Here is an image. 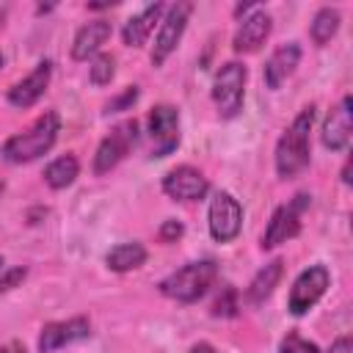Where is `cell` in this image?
I'll list each match as a JSON object with an SVG mask.
<instances>
[{
    "mask_svg": "<svg viewBox=\"0 0 353 353\" xmlns=\"http://www.w3.org/2000/svg\"><path fill=\"white\" fill-rule=\"evenodd\" d=\"M312 121H314V105H306L292 124L284 130V135L276 143V174L281 179L298 176L312 157Z\"/></svg>",
    "mask_w": 353,
    "mask_h": 353,
    "instance_id": "6da1fadb",
    "label": "cell"
},
{
    "mask_svg": "<svg viewBox=\"0 0 353 353\" xmlns=\"http://www.w3.org/2000/svg\"><path fill=\"white\" fill-rule=\"evenodd\" d=\"M58 132H61V119H58L55 110H47V113H41L25 132L11 135V138L3 143L0 154H3L6 163H14V165L30 163V160H36V157H41V154H47V152L52 149Z\"/></svg>",
    "mask_w": 353,
    "mask_h": 353,
    "instance_id": "7a4b0ae2",
    "label": "cell"
},
{
    "mask_svg": "<svg viewBox=\"0 0 353 353\" xmlns=\"http://www.w3.org/2000/svg\"><path fill=\"white\" fill-rule=\"evenodd\" d=\"M215 279H218V265L212 259H199V262H188L185 268L168 273L157 287L171 301L193 303L201 295H207V290L212 287Z\"/></svg>",
    "mask_w": 353,
    "mask_h": 353,
    "instance_id": "3957f363",
    "label": "cell"
},
{
    "mask_svg": "<svg viewBox=\"0 0 353 353\" xmlns=\"http://www.w3.org/2000/svg\"><path fill=\"white\" fill-rule=\"evenodd\" d=\"M245 80H248V69L237 61H226L218 69V74L212 80V102H215L221 119H234L243 110Z\"/></svg>",
    "mask_w": 353,
    "mask_h": 353,
    "instance_id": "277c9868",
    "label": "cell"
},
{
    "mask_svg": "<svg viewBox=\"0 0 353 353\" xmlns=\"http://www.w3.org/2000/svg\"><path fill=\"white\" fill-rule=\"evenodd\" d=\"M309 204H312V196H309V193H298L292 201L281 204V207L270 215L268 229H265L259 245H262L265 251H270V248H276V245H281V243L298 237V232H301V215H303V210H306Z\"/></svg>",
    "mask_w": 353,
    "mask_h": 353,
    "instance_id": "5b68a950",
    "label": "cell"
},
{
    "mask_svg": "<svg viewBox=\"0 0 353 353\" xmlns=\"http://www.w3.org/2000/svg\"><path fill=\"white\" fill-rule=\"evenodd\" d=\"M138 143V121L130 119V121H121L110 130V135H105L97 146V154H94V174H108L110 168H116L127 152Z\"/></svg>",
    "mask_w": 353,
    "mask_h": 353,
    "instance_id": "8992f818",
    "label": "cell"
},
{
    "mask_svg": "<svg viewBox=\"0 0 353 353\" xmlns=\"http://www.w3.org/2000/svg\"><path fill=\"white\" fill-rule=\"evenodd\" d=\"M190 11H193V6L185 3V0L165 8V17H163L160 30H157L154 44H152V66H163L165 58L176 50V44L182 41V33H185V28H188Z\"/></svg>",
    "mask_w": 353,
    "mask_h": 353,
    "instance_id": "52a82bcc",
    "label": "cell"
},
{
    "mask_svg": "<svg viewBox=\"0 0 353 353\" xmlns=\"http://www.w3.org/2000/svg\"><path fill=\"white\" fill-rule=\"evenodd\" d=\"M207 223H210V234L212 240L218 243H232L240 229H243V207L240 201L226 193V190H218L210 201V212H207Z\"/></svg>",
    "mask_w": 353,
    "mask_h": 353,
    "instance_id": "ba28073f",
    "label": "cell"
},
{
    "mask_svg": "<svg viewBox=\"0 0 353 353\" xmlns=\"http://www.w3.org/2000/svg\"><path fill=\"white\" fill-rule=\"evenodd\" d=\"M328 284H331V273H328L325 265H312V268H306V270L295 279V284H292V290H290L287 309H290L295 317L306 314V312L325 295Z\"/></svg>",
    "mask_w": 353,
    "mask_h": 353,
    "instance_id": "9c48e42d",
    "label": "cell"
},
{
    "mask_svg": "<svg viewBox=\"0 0 353 353\" xmlns=\"http://www.w3.org/2000/svg\"><path fill=\"white\" fill-rule=\"evenodd\" d=\"M149 135L154 141L152 157H165L179 146V110L174 105H154L149 110Z\"/></svg>",
    "mask_w": 353,
    "mask_h": 353,
    "instance_id": "30bf717a",
    "label": "cell"
},
{
    "mask_svg": "<svg viewBox=\"0 0 353 353\" xmlns=\"http://www.w3.org/2000/svg\"><path fill=\"white\" fill-rule=\"evenodd\" d=\"M210 190L207 176L193 165H176L163 176V193L174 201H199Z\"/></svg>",
    "mask_w": 353,
    "mask_h": 353,
    "instance_id": "8fae6325",
    "label": "cell"
},
{
    "mask_svg": "<svg viewBox=\"0 0 353 353\" xmlns=\"http://www.w3.org/2000/svg\"><path fill=\"white\" fill-rule=\"evenodd\" d=\"M91 334V323L88 317H69V320H58V323H47L39 334V350L41 353H52L63 345L88 339Z\"/></svg>",
    "mask_w": 353,
    "mask_h": 353,
    "instance_id": "7c38bea8",
    "label": "cell"
},
{
    "mask_svg": "<svg viewBox=\"0 0 353 353\" xmlns=\"http://www.w3.org/2000/svg\"><path fill=\"white\" fill-rule=\"evenodd\" d=\"M50 77H52V63H50V61H41L28 77H22L19 83H14V85L8 88V105H14V108H19V110L36 105V102L41 99V94L47 91Z\"/></svg>",
    "mask_w": 353,
    "mask_h": 353,
    "instance_id": "4fadbf2b",
    "label": "cell"
},
{
    "mask_svg": "<svg viewBox=\"0 0 353 353\" xmlns=\"http://www.w3.org/2000/svg\"><path fill=\"white\" fill-rule=\"evenodd\" d=\"M270 28H273L270 14L262 11V8H254L248 17H243L240 28L234 30V39H232L234 52H240V55L243 52H256L265 44V39L270 36Z\"/></svg>",
    "mask_w": 353,
    "mask_h": 353,
    "instance_id": "5bb4252c",
    "label": "cell"
},
{
    "mask_svg": "<svg viewBox=\"0 0 353 353\" xmlns=\"http://www.w3.org/2000/svg\"><path fill=\"white\" fill-rule=\"evenodd\" d=\"M350 97H342V102L328 113V119H325V124H323V132H320V141H323V146L325 149H331V152H345L347 149V143H350Z\"/></svg>",
    "mask_w": 353,
    "mask_h": 353,
    "instance_id": "9a60e30c",
    "label": "cell"
},
{
    "mask_svg": "<svg viewBox=\"0 0 353 353\" xmlns=\"http://www.w3.org/2000/svg\"><path fill=\"white\" fill-rule=\"evenodd\" d=\"M298 61H301V44L298 41H287V44L276 47L273 55L265 63V83H268V88H279L295 72Z\"/></svg>",
    "mask_w": 353,
    "mask_h": 353,
    "instance_id": "2e32d148",
    "label": "cell"
},
{
    "mask_svg": "<svg viewBox=\"0 0 353 353\" xmlns=\"http://www.w3.org/2000/svg\"><path fill=\"white\" fill-rule=\"evenodd\" d=\"M163 14H165V6H163V3H152V6L141 8L138 14H132V17L124 22V28H121L124 44H127V47H141V44L149 39V33L154 30V22H157Z\"/></svg>",
    "mask_w": 353,
    "mask_h": 353,
    "instance_id": "e0dca14e",
    "label": "cell"
},
{
    "mask_svg": "<svg viewBox=\"0 0 353 353\" xmlns=\"http://www.w3.org/2000/svg\"><path fill=\"white\" fill-rule=\"evenodd\" d=\"M113 28L108 19H91L85 22L77 33H74V41H72V58L74 61H85L88 55H94L108 39H110Z\"/></svg>",
    "mask_w": 353,
    "mask_h": 353,
    "instance_id": "ac0fdd59",
    "label": "cell"
},
{
    "mask_svg": "<svg viewBox=\"0 0 353 353\" xmlns=\"http://www.w3.org/2000/svg\"><path fill=\"white\" fill-rule=\"evenodd\" d=\"M281 270H284V262H281V259H273V262H268L265 268H259L256 276L251 279V284L245 287V301H248L251 306L265 303V301L270 298V292L276 290V284H279V279H281Z\"/></svg>",
    "mask_w": 353,
    "mask_h": 353,
    "instance_id": "d6986e66",
    "label": "cell"
},
{
    "mask_svg": "<svg viewBox=\"0 0 353 353\" xmlns=\"http://www.w3.org/2000/svg\"><path fill=\"white\" fill-rule=\"evenodd\" d=\"M77 174H80L77 157H74V154H61V157H55V160L44 168V182H47L52 190H63V188H69V185L77 179Z\"/></svg>",
    "mask_w": 353,
    "mask_h": 353,
    "instance_id": "ffe728a7",
    "label": "cell"
},
{
    "mask_svg": "<svg viewBox=\"0 0 353 353\" xmlns=\"http://www.w3.org/2000/svg\"><path fill=\"white\" fill-rule=\"evenodd\" d=\"M105 262H108L110 270L127 273V270H135V268H141L146 262V248L141 243H121V245L108 251Z\"/></svg>",
    "mask_w": 353,
    "mask_h": 353,
    "instance_id": "44dd1931",
    "label": "cell"
},
{
    "mask_svg": "<svg viewBox=\"0 0 353 353\" xmlns=\"http://www.w3.org/2000/svg\"><path fill=\"white\" fill-rule=\"evenodd\" d=\"M336 30H339V11L331 8V6L320 8V11L314 14L312 25H309V36H312V41H314L317 47H323L325 41H331Z\"/></svg>",
    "mask_w": 353,
    "mask_h": 353,
    "instance_id": "7402d4cb",
    "label": "cell"
},
{
    "mask_svg": "<svg viewBox=\"0 0 353 353\" xmlns=\"http://www.w3.org/2000/svg\"><path fill=\"white\" fill-rule=\"evenodd\" d=\"M113 72H116V58L108 55V52H99V55L91 61V66H88V77H91L94 85H105V83H110Z\"/></svg>",
    "mask_w": 353,
    "mask_h": 353,
    "instance_id": "603a6c76",
    "label": "cell"
},
{
    "mask_svg": "<svg viewBox=\"0 0 353 353\" xmlns=\"http://www.w3.org/2000/svg\"><path fill=\"white\" fill-rule=\"evenodd\" d=\"M237 309H240V301H237V290L234 287H226L218 295V301L212 303V314L215 317H234Z\"/></svg>",
    "mask_w": 353,
    "mask_h": 353,
    "instance_id": "cb8c5ba5",
    "label": "cell"
},
{
    "mask_svg": "<svg viewBox=\"0 0 353 353\" xmlns=\"http://www.w3.org/2000/svg\"><path fill=\"white\" fill-rule=\"evenodd\" d=\"M279 353H320V347L309 339H303L298 331H290L281 342H279Z\"/></svg>",
    "mask_w": 353,
    "mask_h": 353,
    "instance_id": "d4e9b609",
    "label": "cell"
},
{
    "mask_svg": "<svg viewBox=\"0 0 353 353\" xmlns=\"http://www.w3.org/2000/svg\"><path fill=\"white\" fill-rule=\"evenodd\" d=\"M138 99V85H127L116 99H110L108 102V108H105V113H116V110H127L132 102Z\"/></svg>",
    "mask_w": 353,
    "mask_h": 353,
    "instance_id": "484cf974",
    "label": "cell"
},
{
    "mask_svg": "<svg viewBox=\"0 0 353 353\" xmlns=\"http://www.w3.org/2000/svg\"><path fill=\"white\" fill-rule=\"evenodd\" d=\"M25 276H28V270H25V268H11V270H6V273L0 276V292L14 290Z\"/></svg>",
    "mask_w": 353,
    "mask_h": 353,
    "instance_id": "4316f807",
    "label": "cell"
},
{
    "mask_svg": "<svg viewBox=\"0 0 353 353\" xmlns=\"http://www.w3.org/2000/svg\"><path fill=\"white\" fill-rule=\"evenodd\" d=\"M182 223L179 221H165L163 226H160V240L163 243H174V240H179L182 237Z\"/></svg>",
    "mask_w": 353,
    "mask_h": 353,
    "instance_id": "83f0119b",
    "label": "cell"
},
{
    "mask_svg": "<svg viewBox=\"0 0 353 353\" xmlns=\"http://www.w3.org/2000/svg\"><path fill=\"white\" fill-rule=\"evenodd\" d=\"M331 353H353V339H350V336H339V339L331 345Z\"/></svg>",
    "mask_w": 353,
    "mask_h": 353,
    "instance_id": "f1b7e54d",
    "label": "cell"
},
{
    "mask_svg": "<svg viewBox=\"0 0 353 353\" xmlns=\"http://www.w3.org/2000/svg\"><path fill=\"white\" fill-rule=\"evenodd\" d=\"M0 353H25V345H22V342H17V339H11V342L0 345Z\"/></svg>",
    "mask_w": 353,
    "mask_h": 353,
    "instance_id": "f546056e",
    "label": "cell"
},
{
    "mask_svg": "<svg viewBox=\"0 0 353 353\" xmlns=\"http://www.w3.org/2000/svg\"><path fill=\"white\" fill-rule=\"evenodd\" d=\"M190 353H215V347H212L210 342H196V345L190 347Z\"/></svg>",
    "mask_w": 353,
    "mask_h": 353,
    "instance_id": "4dcf8cb0",
    "label": "cell"
},
{
    "mask_svg": "<svg viewBox=\"0 0 353 353\" xmlns=\"http://www.w3.org/2000/svg\"><path fill=\"white\" fill-rule=\"evenodd\" d=\"M0 270H3V256H0Z\"/></svg>",
    "mask_w": 353,
    "mask_h": 353,
    "instance_id": "1f68e13d",
    "label": "cell"
},
{
    "mask_svg": "<svg viewBox=\"0 0 353 353\" xmlns=\"http://www.w3.org/2000/svg\"><path fill=\"white\" fill-rule=\"evenodd\" d=\"M0 193H3V179H0Z\"/></svg>",
    "mask_w": 353,
    "mask_h": 353,
    "instance_id": "d6a6232c",
    "label": "cell"
},
{
    "mask_svg": "<svg viewBox=\"0 0 353 353\" xmlns=\"http://www.w3.org/2000/svg\"><path fill=\"white\" fill-rule=\"evenodd\" d=\"M0 66H3V55H0Z\"/></svg>",
    "mask_w": 353,
    "mask_h": 353,
    "instance_id": "836d02e7",
    "label": "cell"
}]
</instances>
